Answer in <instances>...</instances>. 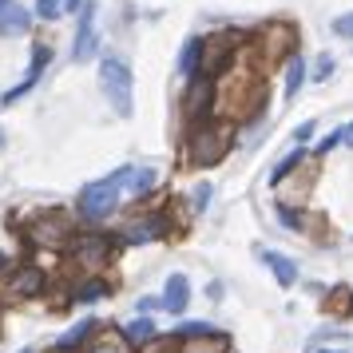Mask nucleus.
<instances>
[{
	"label": "nucleus",
	"instance_id": "7ed1b4c3",
	"mask_svg": "<svg viewBox=\"0 0 353 353\" xmlns=\"http://www.w3.org/2000/svg\"><path fill=\"white\" fill-rule=\"evenodd\" d=\"M99 88H103V99L112 103V112L119 119L135 115V76H131V64L123 56H103L99 60Z\"/></svg>",
	"mask_w": 353,
	"mask_h": 353
},
{
	"label": "nucleus",
	"instance_id": "f704fd0d",
	"mask_svg": "<svg viewBox=\"0 0 353 353\" xmlns=\"http://www.w3.org/2000/svg\"><path fill=\"white\" fill-rule=\"evenodd\" d=\"M155 310H163V298H143L139 302V314H155Z\"/></svg>",
	"mask_w": 353,
	"mask_h": 353
},
{
	"label": "nucleus",
	"instance_id": "9d476101",
	"mask_svg": "<svg viewBox=\"0 0 353 353\" xmlns=\"http://www.w3.org/2000/svg\"><path fill=\"white\" fill-rule=\"evenodd\" d=\"M294 40H298V32L290 28V24H266L262 28V36H258V48H262V56L266 60H282L286 64L290 56H294Z\"/></svg>",
	"mask_w": 353,
	"mask_h": 353
},
{
	"label": "nucleus",
	"instance_id": "0eeeda50",
	"mask_svg": "<svg viewBox=\"0 0 353 353\" xmlns=\"http://www.w3.org/2000/svg\"><path fill=\"white\" fill-rule=\"evenodd\" d=\"M242 48V32H223V36H207V44H203V68H199V76H207V80L223 83V76H230V68H234V56Z\"/></svg>",
	"mask_w": 353,
	"mask_h": 353
},
{
	"label": "nucleus",
	"instance_id": "7c9ffc66",
	"mask_svg": "<svg viewBox=\"0 0 353 353\" xmlns=\"http://www.w3.org/2000/svg\"><path fill=\"white\" fill-rule=\"evenodd\" d=\"M139 353H179V337L167 334V337H159V341H151V345H147V350H139Z\"/></svg>",
	"mask_w": 353,
	"mask_h": 353
},
{
	"label": "nucleus",
	"instance_id": "f8f14e48",
	"mask_svg": "<svg viewBox=\"0 0 353 353\" xmlns=\"http://www.w3.org/2000/svg\"><path fill=\"white\" fill-rule=\"evenodd\" d=\"M99 334H103V321H99V318H83V321H76L64 337H56V341H52V353H83Z\"/></svg>",
	"mask_w": 353,
	"mask_h": 353
},
{
	"label": "nucleus",
	"instance_id": "c85d7f7f",
	"mask_svg": "<svg viewBox=\"0 0 353 353\" xmlns=\"http://www.w3.org/2000/svg\"><path fill=\"white\" fill-rule=\"evenodd\" d=\"M334 68H337V60L330 56V52H321L318 60H314V72H310V80H314V83H325L330 76H334Z\"/></svg>",
	"mask_w": 353,
	"mask_h": 353
},
{
	"label": "nucleus",
	"instance_id": "b1692460",
	"mask_svg": "<svg viewBox=\"0 0 353 353\" xmlns=\"http://www.w3.org/2000/svg\"><path fill=\"white\" fill-rule=\"evenodd\" d=\"M171 334H175L179 341H191V337H219L223 330H219V325H210V321H179Z\"/></svg>",
	"mask_w": 353,
	"mask_h": 353
},
{
	"label": "nucleus",
	"instance_id": "6e6552de",
	"mask_svg": "<svg viewBox=\"0 0 353 353\" xmlns=\"http://www.w3.org/2000/svg\"><path fill=\"white\" fill-rule=\"evenodd\" d=\"M219 115V83L207 80V76H194L183 88V119L187 128L191 123H203V119H214Z\"/></svg>",
	"mask_w": 353,
	"mask_h": 353
},
{
	"label": "nucleus",
	"instance_id": "cd10ccee",
	"mask_svg": "<svg viewBox=\"0 0 353 353\" xmlns=\"http://www.w3.org/2000/svg\"><path fill=\"white\" fill-rule=\"evenodd\" d=\"M32 17L36 20H60V17H64V0H36Z\"/></svg>",
	"mask_w": 353,
	"mask_h": 353
},
{
	"label": "nucleus",
	"instance_id": "f3484780",
	"mask_svg": "<svg viewBox=\"0 0 353 353\" xmlns=\"http://www.w3.org/2000/svg\"><path fill=\"white\" fill-rule=\"evenodd\" d=\"M258 254H262V262L270 266L274 282H278L282 290H294V286H298V262H294V258L278 254V250H258Z\"/></svg>",
	"mask_w": 353,
	"mask_h": 353
},
{
	"label": "nucleus",
	"instance_id": "58836bf2",
	"mask_svg": "<svg viewBox=\"0 0 353 353\" xmlns=\"http://www.w3.org/2000/svg\"><path fill=\"white\" fill-rule=\"evenodd\" d=\"M318 353H345V350H318Z\"/></svg>",
	"mask_w": 353,
	"mask_h": 353
},
{
	"label": "nucleus",
	"instance_id": "20e7f679",
	"mask_svg": "<svg viewBox=\"0 0 353 353\" xmlns=\"http://www.w3.org/2000/svg\"><path fill=\"white\" fill-rule=\"evenodd\" d=\"M76 234H80L76 230V219L64 214V210H40V214H32L24 223V239L36 250H68Z\"/></svg>",
	"mask_w": 353,
	"mask_h": 353
},
{
	"label": "nucleus",
	"instance_id": "4be33fe9",
	"mask_svg": "<svg viewBox=\"0 0 353 353\" xmlns=\"http://www.w3.org/2000/svg\"><path fill=\"white\" fill-rule=\"evenodd\" d=\"M230 350V337H191V341H179V353H226Z\"/></svg>",
	"mask_w": 353,
	"mask_h": 353
},
{
	"label": "nucleus",
	"instance_id": "39448f33",
	"mask_svg": "<svg viewBox=\"0 0 353 353\" xmlns=\"http://www.w3.org/2000/svg\"><path fill=\"white\" fill-rule=\"evenodd\" d=\"M119 191H123V183L115 175L108 179H96V183H88L76 199V210H80L83 223H103V219H112L115 210H119Z\"/></svg>",
	"mask_w": 353,
	"mask_h": 353
},
{
	"label": "nucleus",
	"instance_id": "2eb2a0df",
	"mask_svg": "<svg viewBox=\"0 0 353 353\" xmlns=\"http://www.w3.org/2000/svg\"><path fill=\"white\" fill-rule=\"evenodd\" d=\"M119 334H123V341H128L131 350H147L151 341H159V321L147 318V314H139V318H131L128 325H119Z\"/></svg>",
	"mask_w": 353,
	"mask_h": 353
},
{
	"label": "nucleus",
	"instance_id": "a211bd4d",
	"mask_svg": "<svg viewBox=\"0 0 353 353\" xmlns=\"http://www.w3.org/2000/svg\"><path fill=\"white\" fill-rule=\"evenodd\" d=\"M32 28V8H24V4H8V8H0V36H24Z\"/></svg>",
	"mask_w": 353,
	"mask_h": 353
},
{
	"label": "nucleus",
	"instance_id": "f03ea898",
	"mask_svg": "<svg viewBox=\"0 0 353 353\" xmlns=\"http://www.w3.org/2000/svg\"><path fill=\"white\" fill-rule=\"evenodd\" d=\"M119 246H123L119 234H108V230H80L64 254L80 274H99L103 266H112V258H115Z\"/></svg>",
	"mask_w": 353,
	"mask_h": 353
},
{
	"label": "nucleus",
	"instance_id": "e433bc0d",
	"mask_svg": "<svg viewBox=\"0 0 353 353\" xmlns=\"http://www.w3.org/2000/svg\"><path fill=\"white\" fill-rule=\"evenodd\" d=\"M341 143L353 147V123H341Z\"/></svg>",
	"mask_w": 353,
	"mask_h": 353
},
{
	"label": "nucleus",
	"instance_id": "a878e982",
	"mask_svg": "<svg viewBox=\"0 0 353 353\" xmlns=\"http://www.w3.org/2000/svg\"><path fill=\"white\" fill-rule=\"evenodd\" d=\"M274 214H278V223L286 226V230H294V234H302L305 226H310V219H305L298 207H290V203H278V207H274Z\"/></svg>",
	"mask_w": 353,
	"mask_h": 353
},
{
	"label": "nucleus",
	"instance_id": "9b49d317",
	"mask_svg": "<svg viewBox=\"0 0 353 353\" xmlns=\"http://www.w3.org/2000/svg\"><path fill=\"white\" fill-rule=\"evenodd\" d=\"M99 52V32H96V4L83 0V12H80V32H76V44H72V60L76 64H88L92 56Z\"/></svg>",
	"mask_w": 353,
	"mask_h": 353
},
{
	"label": "nucleus",
	"instance_id": "473e14b6",
	"mask_svg": "<svg viewBox=\"0 0 353 353\" xmlns=\"http://www.w3.org/2000/svg\"><path fill=\"white\" fill-rule=\"evenodd\" d=\"M314 131H318V123H314V119H305V123H298V128H294V143H298V147H305L310 139H314Z\"/></svg>",
	"mask_w": 353,
	"mask_h": 353
},
{
	"label": "nucleus",
	"instance_id": "dca6fc26",
	"mask_svg": "<svg viewBox=\"0 0 353 353\" xmlns=\"http://www.w3.org/2000/svg\"><path fill=\"white\" fill-rule=\"evenodd\" d=\"M187 305H191V282H187V274H171L167 286H163V310L183 318Z\"/></svg>",
	"mask_w": 353,
	"mask_h": 353
},
{
	"label": "nucleus",
	"instance_id": "ea45409f",
	"mask_svg": "<svg viewBox=\"0 0 353 353\" xmlns=\"http://www.w3.org/2000/svg\"><path fill=\"white\" fill-rule=\"evenodd\" d=\"M8 4H12V0H0V8H8Z\"/></svg>",
	"mask_w": 353,
	"mask_h": 353
},
{
	"label": "nucleus",
	"instance_id": "6ab92c4d",
	"mask_svg": "<svg viewBox=\"0 0 353 353\" xmlns=\"http://www.w3.org/2000/svg\"><path fill=\"white\" fill-rule=\"evenodd\" d=\"M155 187H159V167H131L128 183H123V191L131 199H147Z\"/></svg>",
	"mask_w": 353,
	"mask_h": 353
},
{
	"label": "nucleus",
	"instance_id": "2f4dec72",
	"mask_svg": "<svg viewBox=\"0 0 353 353\" xmlns=\"http://www.w3.org/2000/svg\"><path fill=\"white\" fill-rule=\"evenodd\" d=\"M334 36H341V40H353V12H341V17H334Z\"/></svg>",
	"mask_w": 353,
	"mask_h": 353
},
{
	"label": "nucleus",
	"instance_id": "423d86ee",
	"mask_svg": "<svg viewBox=\"0 0 353 353\" xmlns=\"http://www.w3.org/2000/svg\"><path fill=\"white\" fill-rule=\"evenodd\" d=\"M0 294H4L8 302H36V298L48 294V270L36 266V262H17L12 270L4 274Z\"/></svg>",
	"mask_w": 353,
	"mask_h": 353
},
{
	"label": "nucleus",
	"instance_id": "aec40b11",
	"mask_svg": "<svg viewBox=\"0 0 353 353\" xmlns=\"http://www.w3.org/2000/svg\"><path fill=\"white\" fill-rule=\"evenodd\" d=\"M203 44H207V36H191L183 52H179V76L183 80H194L199 76V68H203Z\"/></svg>",
	"mask_w": 353,
	"mask_h": 353
},
{
	"label": "nucleus",
	"instance_id": "412c9836",
	"mask_svg": "<svg viewBox=\"0 0 353 353\" xmlns=\"http://www.w3.org/2000/svg\"><path fill=\"white\" fill-rule=\"evenodd\" d=\"M302 83H305V60L294 52L286 60V88H282V99H298V92H302Z\"/></svg>",
	"mask_w": 353,
	"mask_h": 353
},
{
	"label": "nucleus",
	"instance_id": "c756f323",
	"mask_svg": "<svg viewBox=\"0 0 353 353\" xmlns=\"http://www.w3.org/2000/svg\"><path fill=\"white\" fill-rule=\"evenodd\" d=\"M210 194H214V187H210V183H199L194 194H191V210H207L210 207Z\"/></svg>",
	"mask_w": 353,
	"mask_h": 353
},
{
	"label": "nucleus",
	"instance_id": "4c0bfd02",
	"mask_svg": "<svg viewBox=\"0 0 353 353\" xmlns=\"http://www.w3.org/2000/svg\"><path fill=\"white\" fill-rule=\"evenodd\" d=\"M4 143H8V139H4V128H0V151H4Z\"/></svg>",
	"mask_w": 353,
	"mask_h": 353
},
{
	"label": "nucleus",
	"instance_id": "5701e85b",
	"mask_svg": "<svg viewBox=\"0 0 353 353\" xmlns=\"http://www.w3.org/2000/svg\"><path fill=\"white\" fill-rule=\"evenodd\" d=\"M302 163H305V151H302V147H294V151H290L286 159H278V163L270 167V187H278V183H286V179L294 175V171H298Z\"/></svg>",
	"mask_w": 353,
	"mask_h": 353
},
{
	"label": "nucleus",
	"instance_id": "bb28decb",
	"mask_svg": "<svg viewBox=\"0 0 353 353\" xmlns=\"http://www.w3.org/2000/svg\"><path fill=\"white\" fill-rule=\"evenodd\" d=\"M83 353H131V345L123 341V334H99Z\"/></svg>",
	"mask_w": 353,
	"mask_h": 353
},
{
	"label": "nucleus",
	"instance_id": "f257e3e1",
	"mask_svg": "<svg viewBox=\"0 0 353 353\" xmlns=\"http://www.w3.org/2000/svg\"><path fill=\"white\" fill-rule=\"evenodd\" d=\"M234 128L239 123H230L223 115L191 123L187 139H183V163L187 167H214V163H223L230 155V147H234Z\"/></svg>",
	"mask_w": 353,
	"mask_h": 353
},
{
	"label": "nucleus",
	"instance_id": "a19ab883",
	"mask_svg": "<svg viewBox=\"0 0 353 353\" xmlns=\"http://www.w3.org/2000/svg\"><path fill=\"white\" fill-rule=\"evenodd\" d=\"M24 353H32V350H24Z\"/></svg>",
	"mask_w": 353,
	"mask_h": 353
},
{
	"label": "nucleus",
	"instance_id": "1a4fd4ad",
	"mask_svg": "<svg viewBox=\"0 0 353 353\" xmlns=\"http://www.w3.org/2000/svg\"><path fill=\"white\" fill-rule=\"evenodd\" d=\"M175 230V223H171V214L167 210H151V214H139V219H131L123 230H115L119 239H123V246H143V242H159L167 239Z\"/></svg>",
	"mask_w": 353,
	"mask_h": 353
},
{
	"label": "nucleus",
	"instance_id": "ddd939ff",
	"mask_svg": "<svg viewBox=\"0 0 353 353\" xmlns=\"http://www.w3.org/2000/svg\"><path fill=\"white\" fill-rule=\"evenodd\" d=\"M48 60H52V48H44V44H36L32 48V64H28V76L12 88V92H4L0 96V108H12L17 99H24L28 92H32L36 83H40V76H44V68H48Z\"/></svg>",
	"mask_w": 353,
	"mask_h": 353
},
{
	"label": "nucleus",
	"instance_id": "4468645a",
	"mask_svg": "<svg viewBox=\"0 0 353 353\" xmlns=\"http://www.w3.org/2000/svg\"><path fill=\"white\" fill-rule=\"evenodd\" d=\"M112 294V282L103 274H80V282H72V302L76 305H96Z\"/></svg>",
	"mask_w": 353,
	"mask_h": 353
},
{
	"label": "nucleus",
	"instance_id": "c9c22d12",
	"mask_svg": "<svg viewBox=\"0 0 353 353\" xmlns=\"http://www.w3.org/2000/svg\"><path fill=\"white\" fill-rule=\"evenodd\" d=\"M207 298H210V302H219V298H223V282H210V286H207Z\"/></svg>",
	"mask_w": 353,
	"mask_h": 353
},
{
	"label": "nucleus",
	"instance_id": "72a5a7b5",
	"mask_svg": "<svg viewBox=\"0 0 353 353\" xmlns=\"http://www.w3.org/2000/svg\"><path fill=\"white\" fill-rule=\"evenodd\" d=\"M337 143H341V128H334L330 135H325V139H321V143H318V155H330Z\"/></svg>",
	"mask_w": 353,
	"mask_h": 353
},
{
	"label": "nucleus",
	"instance_id": "393cba45",
	"mask_svg": "<svg viewBox=\"0 0 353 353\" xmlns=\"http://www.w3.org/2000/svg\"><path fill=\"white\" fill-rule=\"evenodd\" d=\"M325 310L337 314V318H350L353 314V290L350 286H334L330 290V298H325Z\"/></svg>",
	"mask_w": 353,
	"mask_h": 353
}]
</instances>
